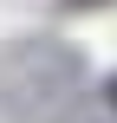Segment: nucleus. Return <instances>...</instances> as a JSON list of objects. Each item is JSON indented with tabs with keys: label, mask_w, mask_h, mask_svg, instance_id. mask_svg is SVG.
I'll return each instance as SVG.
<instances>
[{
	"label": "nucleus",
	"mask_w": 117,
	"mask_h": 123,
	"mask_svg": "<svg viewBox=\"0 0 117 123\" xmlns=\"http://www.w3.org/2000/svg\"><path fill=\"white\" fill-rule=\"evenodd\" d=\"M104 97H111V110H117V78H111V84H104Z\"/></svg>",
	"instance_id": "2"
},
{
	"label": "nucleus",
	"mask_w": 117,
	"mask_h": 123,
	"mask_svg": "<svg viewBox=\"0 0 117 123\" xmlns=\"http://www.w3.org/2000/svg\"><path fill=\"white\" fill-rule=\"evenodd\" d=\"M65 6H72V13H85V6H111V0H65Z\"/></svg>",
	"instance_id": "1"
}]
</instances>
